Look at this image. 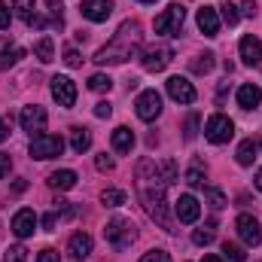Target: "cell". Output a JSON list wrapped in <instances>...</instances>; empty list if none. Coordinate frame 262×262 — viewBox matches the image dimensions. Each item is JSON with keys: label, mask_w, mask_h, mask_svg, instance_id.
<instances>
[{"label": "cell", "mask_w": 262, "mask_h": 262, "mask_svg": "<svg viewBox=\"0 0 262 262\" xmlns=\"http://www.w3.org/2000/svg\"><path fill=\"white\" fill-rule=\"evenodd\" d=\"M9 168H12V162H9V156L6 152H0V180L9 174Z\"/></svg>", "instance_id": "44"}, {"label": "cell", "mask_w": 262, "mask_h": 262, "mask_svg": "<svg viewBox=\"0 0 262 262\" xmlns=\"http://www.w3.org/2000/svg\"><path fill=\"white\" fill-rule=\"evenodd\" d=\"M67 250H70V256H73V259H85V256H92V235L76 232V235L70 238Z\"/></svg>", "instance_id": "18"}, {"label": "cell", "mask_w": 262, "mask_h": 262, "mask_svg": "<svg viewBox=\"0 0 262 262\" xmlns=\"http://www.w3.org/2000/svg\"><path fill=\"white\" fill-rule=\"evenodd\" d=\"M137 186H140V198H143V207H146V213L165 229V232H177L174 229V220H171V213H168V204H165V183L159 180V174H156V162H140V168H137Z\"/></svg>", "instance_id": "1"}, {"label": "cell", "mask_w": 262, "mask_h": 262, "mask_svg": "<svg viewBox=\"0 0 262 262\" xmlns=\"http://www.w3.org/2000/svg\"><path fill=\"white\" fill-rule=\"evenodd\" d=\"M101 201H104L107 207H122V204H125V192H122V189H104V192H101Z\"/></svg>", "instance_id": "28"}, {"label": "cell", "mask_w": 262, "mask_h": 262, "mask_svg": "<svg viewBox=\"0 0 262 262\" xmlns=\"http://www.w3.org/2000/svg\"><path fill=\"white\" fill-rule=\"evenodd\" d=\"M241 61L244 64H250V67H256L262 61V43H259V37H253V34H247V37H241Z\"/></svg>", "instance_id": "17"}, {"label": "cell", "mask_w": 262, "mask_h": 262, "mask_svg": "<svg viewBox=\"0 0 262 262\" xmlns=\"http://www.w3.org/2000/svg\"><path fill=\"white\" fill-rule=\"evenodd\" d=\"M156 174H159V180L168 186V183H174V180H177V165H174L171 159H165V162H159V165H156Z\"/></svg>", "instance_id": "25"}, {"label": "cell", "mask_w": 262, "mask_h": 262, "mask_svg": "<svg viewBox=\"0 0 262 262\" xmlns=\"http://www.w3.org/2000/svg\"><path fill=\"white\" fill-rule=\"evenodd\" d=\"M140 3H156V0H140Z\"/></svg>", "instance_id": "51"}, {"label": "cell", "mask_w": 262, "mask_h": 262, "mask_svg": "<svg viewBox=\"0 0 262 262\" xmlns=\"http://www.w3.org/2000/svg\"><path fill=\"white\" fill-rule=\"evenodd\" d=\"M3 262H28V250H25L21 244H15V247H9V250L3 253Z\"/></svg>", "instance_id": "34"}, {"label": "cell", "mask_w": 262, "mask_h": 262, "mask_svg": "<svg viewBox=\"0 0 262 262\" xmlns=\"http://www.w3.org/2000/svg\"><path fill=\"white\" fill-rule=\"evenodd\" d=\"M192 241H195L198 247H201V244H210V241H213V229H198L195 235H192Z\"/></svg>", "instance_id": "36"}, {"label": "cell", "mask_w": 262, "mask_h": 262, "mask_svg": "<svg viewBox=\"0 0 262 262\" xmlns=\"http://www.w3.org/2000/svg\"><path fill=\"white\" fill-rule=\"evenodd\" d=\"M95 165H98V171H113V168H116V162H113L107 152H104V156H98V162H95Z\"/></svg>", "instance_id": "38"}, {"label": "cell", "mask_w": 262, "mask_h": 262, "mask_svg": "<svg viewBox=\"0 0 262 262\" xmlns=\"http://www.w3.org/2000/svg\"><path fill=\"white\" fill-rule=\"evenodd\" d=\"M55 223H58V213H55V210L43 216V229H46V232H52V229H55Z\"/></svg>", "instance_id": "43"}, {"label": "cell", "mask_w": 262, "mask_h": 262, "mask_svg": "<svg viewBox=\"0 0 262 262\" xmlns=\"http://www.w3.org/2000/svg\"><path fill=\"white\" fill-rule=\"evenodd\" d=\"M49 9H52V15H58L61 12V0H49Z\"/></svg>", "instance_id": "47"}, {"label": "cell", "mask_w": 262, "mask_h": 262, "mask_svg": "<svg viewBox=\"0 0 262 262\" xmlns=\"http://www.w3.org/2000/svg\"><path fill=\"white\" fill-rule=\"evenodd\" d=\"M21 55H25V49H18V46H12V49H0V70L12 67Z\"/></svg>", "instance_id": "27"}, {"label": "cell", "mask_w": 262, "mask_h": 262, "mask_svg": "<svg viewBox=\"0 0 262 262\" xmlns=\"http://www.w3.org/2000/svg\"><path fill=\"white\" fill-rule=\"evenodd\" d=\"M201 262H223V259H220V256H204Z\"/></svg>", "instance_id": "50"}, {"label": "cell", "mask_w": 262, "mask_h": 262, "mask_svg": "<svg viewBox=\"0 0 262 262\" xmlns=\"http://www.w3.org/2000/svg\"><path fill=\"white\" fill-rule=\"evenodd\" d=\"M64 61L70 67H79V64H82V58H79V52H76V49H67V52H64Z\"/></svg>", "instance_id": "42"}, {"label": "cell", "mask_w": 262, "mask_h": 262, "mask_svg": "<svg viewBox=\"0 0 262 262\" xmlns=\"http://www.w3.org/2000/svg\"><path fill=\"white\" fill-rule=\"evenodd\" d=\"M18 122H21V128H25V131H31V134L37 131V134H40V131L46 128V110H43V107H37V104H31V107H25V110H21Z\"/></svg>", "instance_id": "13"}, {"label": "cell", "mask_w": 262, "mask_h": 262, "mask_svg": "<svg viewBox=\"0 0 262 262\" xmlns=\"http://www.w3.org/2000/svg\"><path fill=\"white\" fill-rule=\"evenodd\" d=\"M232 134H235V122L229 116H223V113H213L207 119V125H204V137L210 143H229Z\"/></svg>", "instance_id": "7"}, {"label": "cell", "mask_w": 262, "mask_h": 262, "mask_svg": "<svg viewBox=\"0 0 262 262\" xmlns=\"http://www.w3.org/2000/svg\"><path fill=\"white\" fill-rule=\"evenodd\" d=\"M6 137H9V128H6V122H3V119H0V143H3V140H6Z\"/></svg>", "instance_id": "48"}, {"label": "cell", "mask_w": 262, "mask_h": 262, "mask_svg": "<svg viewBox=\"0 0 262 262\" xmlns=\"http://www.w3.org/2000/svg\"><path fill=\"white\" fill-rule=\"evenodd\" d=\"M61 149H64V140L61 137H55V134H34L31 137V156L34 159H40V162H46V159H55V156H61Z\"/></svg>", "instance_id": "5"}, {"label": "cell", "mask_w": 262, "mask_h": 262, "mask_svg": "<svg viewBox=\"0 0 262 262\" xmlns=\"http://www.w3.org/2000/svg\"><path fill=\"white\" fill-rule=\"evenodd\" d=\"M195 128H198V116H189V122H186V140H192L198 134Z\"/></svg>", "instance_id": "45"}, {"label": "cell", "mask_w": 262, "mask_h": 262, "mask_svg": "<svg viewBox=\"0 0 262 262\" xmlns=\"http://www.w3.org/2000/svg\"><path fill=\"white\" fill-rule=\"evenodd\" d=\"M104 238L116 247V250H128L131 244H134V238H137V226L125 220V216H113L107 226H104Z\"/></svg>", "instance_id": "3"}, {"label": "cell", "mask_w": 262, "mask_h": 262, "mask_svg": "<svg viewBox=\"0 0 262 262\" xmlns=\"http://www.w3.org/2000/svg\"><path fill=\"white\" fill-rule=\"evenodd\" d=\"M113 113V107L107 104V101H101V104H95V116H101V119H107Z\"/></svg>", "instance_id": "41"}, {"label": "cell", "mask_w": 262, "mask_h": 262, "mask_svg": "<svg viewBox=\"0 0 262 262\" xmlns=\"http://www.w3.org/2000/svg\"><path fill=\"white\" fill-rule=\"evenodd\" d=\"M134 110H137V119H143V122H152V119H159V113H162V95H159L156 89H146V92H140V95H137V104H134Z\"/></svg>", "instance_id": "8"}, {"label": "cell", "mask_w": 262, "mask_h": 262, "mask_svg": "<svg viewBox=\"0 0 262 262\" xmlns=\"http://www.w3.org/2000/svg\"><path fill=\"white\" fill-rule=\"evenodd\" d=\"M34 3H37V0H12V9H15L25 21H31V18H34Z\"/></svg>", "instance_id": "32"}, {"label": "cell", "mask_w": 262, "mask_h": 262, "mask_svg": "<svg viewBox=\"0 0 262 262\" xmlns=\"http://www.w3.org/2000/svg\"><path fill=\"white\" fill-rule=\"evenodd\" d=\"M9 21H12V12H9V6L0 0V28H9Z\"/></svg>", "instance_id": "40"}, {"label": "cell", "mask_w": 262, "mask_h": 262, "mask_svg": "<svg viewBox=\"0 0 262 262\" xmlns=\"http://www.w3.org/2000/svg\"><path fill=\"white\" fill-rule=\"evenodd\" d=\"M213 70V52H204L192 61V73H210Z\"/></svg>", "instance_id": "30"}, {"label": "cell", "mask_w": 262, "mask_h": 262, "mask_svg": "<svg viewBox=\"0 0 262 262\" xmlns=\"http://www.w3.org/2000/svg\"><path fill=\"white\" fill-rule=\"evenodd\" d=\"M37 262H61V259H58V250L46 247V250H40V256H37Z\"/></svg>", "instance_id": "39"}, {"label": "cell", "mask_w": 262, "mask_h": 262, "mask_svg": "<svg viewBox=\"0 0 262 262\" xmlns=\"http://www.w3.org/2000/svg\"><path fill=\"white\" fill-rule=\"evenodd\" d=\"M171 61H174V49L168 43H149L140 52V64H143V70H149V73H162Z\"/></svg>", "instance_id": "4"}, {"label": "cell", "mask_w": 262, "mask_h": 262, "mask_svg": "<svg viewBox=\"0 0 262 262\" xmlns=\"http://www.w3.org/2000/svg\"><path fill=\"white\" fill-rule=\"evenodd\" d=\"M137 43H140V25H137V21H125V25L116 31L113 43H107L104 49H98L95 61H98V64H122V61H128L131 55H134Z\"/></svg>", "instance_id": "2"}, {"label": "cell", "mask_w": 262, "mask_h": 262, "mask_svg": "<svg viewBox=\"0 0 262 262\" xmlns=\"http://www.w3.org/2000/svg\"><path fill=\"white\" fill-rule=\"evenodd\" d=\"M198 21V31L204 34V37H216L220 34V15H216V9L213 6H201L195 15Z\"/></svg>", "instance_id": "16"}, {"label": "cell", "mask_w": 262, "mask_h": 262, "mask_svg": "<svg viewBox=\"0 0 262 262\" xmlns=\"http://www.w3.org/2000/svg\"><path fill=\"white\" fill-rule=\"evenodd\" d=\"M174 213H177L180 223H195L198 213H201V204H198L195 195H180L174 201Z\"/></svg>", "instance_id": "15"}, {"label": "cell", "mask_w": 262, "mask_h": 262, "mask_svg": "<svg viewBox=\"0 0 262 262\" xmlns=\"http://www.w3.org/2000/svg\"><path fill=\"white\" fill-rule=\"evenodd\" d=\"M34 229H37V213H34L31 207H21V210L12 216V232H15V238H31Z\"/></svg>", "instance_id": "12"}, {"label": "cell", "mask_w": 262, "mask_h": 262, "mask_svg": "<svg viewBox=\"0 0 262 262\" xmlns=\"http://www.w3.org/2000/svg\"><path fill=\"white\" fill-rule=\"evenodd\" d=\"M140 262H171V256H168L165 250H149V253H143Z\"/></svg>", "instance_id": "37"}, {"label": "cell", "mask_w": 262, "mask_h": 262, "mask_svg": "<svg viewBox=\"0 0 262 262\" xmlns=\"http://www.w3.org/2000/svg\"><path fill=\"white\" fill-rule=\"evenodd\" d=\"M204 195H207V201H210V207H213V210H223V207L229 204V201H226V195H223L220 189H213V186H210Z\"/></svg>", "instance_id": "35"}, {"label": "cell", "mask_w": 262, "mask_h": 262, "mask_svg": "<svg viewBox=\"0 0 262 262\" xmlns=\"http://www.w3.org/2000/svg\"><path fill=\"white\" fill-rule=\"evenodd\" d=\"M235 159H238V165H253V159H256V140L253 137H247V140H241V146H238V152H235Z\"/></svg>", "instance_id": "22"}, {"label": "cell", "mask_w": 262, "mask_h": 262, "mask_svg": "<svg viewBox=\"0 0 262 262\" xmlns=\"http://www.w3.org/2000/svg\"><path fill=\"white\" fill-rule=\"evenodd\" d=\"M49 186H52V189H61V192H67V189H73V186H76V174H73V171H52V174H49Z\"/></svg>", "instance_id": "20"}, {"label": "cell", "mask_w": 262, "mask_h": 262, "mask_svg": "<svg viewBox=\"0 0 262 262\" xmlns=\"http://www.w3.org/2000/svg\"><path fill=\"white\" fill-rule=\"evenodd\" d=\"M235 229H238V235H241V241H244L247 247H256L262 241V226L253 213H241L238 223H235Z\"/></svg>", "instance_id": "9"}, {"label": "cell", "mask_w": 262, "mask_h": 262, "mask_svg": "<svg viewBox=\"0 0 262 262\" xmlns=\"http://www.w3.org/2000/svg\"><path fill=\"white\" fill-rule=\"evenodd\" d=\"M262 101V92L259 85H253V82H247V85H241L238 89V104H241V110H256Z\"/></svg>", "instance_id": "19"}, {"label": "cell", "mask_w": 262, "mask_h": 262, "mask_svg": "<svg viewBox=\"0 0 262 262\" xmlns=\"http://www.w3.org/2000/svg\"><path fill=\"white\" fill-rule=\"evenodd\" d=\"M79 12H82L89 21H107L110 12H113V0H82Z\"/></svg>", "instance_id": "14"}, {"label": "cell", "mask_w": 262, "mask_h": 262, "mask_svg": "<svg viewBox=\"0 0 262 262\" xmlns=\"http://www.w3.org/2000/svg\"><path fill=\"white\" fill-rule=\"evenodd\" d=\"M183 18H186V9L180 6V3H171L162 15H156V34H165V37H174L177 31H180V25H183Z\"/></svg>", "instance_id": "6"}, {"label": "cell", "mask_w": 262, "mask_h": 262, "mask_svg": "<svg viewBox=\"0 0 262 262\" xmlns=\"http://www.w3.org/2000/svg\"><path fill=\"white\" fill-rule=\"evenodd\" d=\"M220 9H223V21H226L229 28H235V25L241 21V12H238V6H235V3H223Z\"/></svg>", "instance_id": "31"}, {"label": "cell", "mask_w": 262, "mask_h": 262, "mask_svg": "<svg viewBox=\"0 0 262 262\" xmlns=\"http://www.w3.org/2000/svg\"><path fill=\"white\" fill-rule=\"evenodd\" d=\"M131 146H134V131L119 125V128L113 131V149L116 152H131Z\"/></svg>", "instance_id": "21"}, {"label": "cell", "mask_w": 262, "mask_h": 262, "mask_svg": "<svg viewBox=\"0 0 262 262\" xmlns=\"http://www.w3.org/2000/svg\"><path fill=\"white\" fill-rule=\"evenodd\" d=\"M241 12L244 15H256V0H244L241 3Z\"/></svg>", "instance_id": "46"}, {"label": "cell", "mask_w": 262, "mask_h": 262, "mask_svg": "<svg viewBox=\"0 0 262 262\" xmlns=\"http://www.w3.org/2000/svg\"><path fill=\"white\" fill-rule=\"evenodd\" d=\"M168 95H171L177 104H192V101H195V85H192L186 76H171V79H168Z\"/></svg>", "instance_id": "11"}, {"label": "cell", "mask_w": 262, "mask_h": 262, "mask_svg": "<svg viewBox=\"0 0 262 262\" xmlns=\"http://www.w3.org/2000/svg\"><path fill=\"white\" fill-rule=\"evenodd\" d=\"M89 89H92V92H110V89H113V79H110L107 73H95V76L89 79Z\"/></svg>", "instance_id": "29"}, {"label": "cell", "mask_w": 262, "mask_h": 262, "mask_svg": "<svg viewBox=\"0 0 262 262\" xmlns=\"http://www.w3.org/2000/svg\"><path fill=\"white\" fill-rule=\"evenodd\" d=\"M256 189L262 192V168H259V174H256Z\"/></svg>", "instance_id": "49"}, {"label": "cell", "mask_w": 262, "mask_h": 262, "mask_svg": "<svg viewBox=\"0 0 262 262\" xmlns=\"http://www.w3.org/2000/svg\"><path fill=\"white\" fill-rule=\"evenodd\" d=\"M204 177H207L204 165H201V162H192L189 171H186V183H189V186H204Z\"/></svg>", "instance_id": "26"}, {"label": "cell", "mask_w": 262, "mask_h": 262, "mask_svg": "<svg viewBox=\"0 0 262 262\" xmlns=\"http://www.w3.org/2000/svg\"><path fill=\"white\" fill-rule=\"evenodd\" d=\"M34 55H37L43 64H49V61L55 58V46H52V37H40V40H37V46H34Z\"/></svg>", "instance_id": "24"}, {"label": "cell", "mask_w": 262, "mask_h": 262, "mask_svg": "<svg viewBox=\"0 0 262 262\" xmlns=\"http://www.w3.org/2000/svg\"><path fill=\"white\" fill-rule=\"evenodd\" d=\"M70 146H73V152H85L89 146H92V134L89 128H70Z\"/></svg>", "instance_id": "23"}, {"label": "cell", "mask_w": 262, "mask_h": 262, "mask_svg": "<svg viewBox=\"0 0 262 262\" xmlns=\"http://www.w3.org/2000/svg\"><path fill=\"white\" fill-rule=\"evenodd\" d=\"M52 98L58 101V107H73L76 104V82L70 76H52Z\"/></svg>", "instance_id": "10"}, {"label": "cell", "mask_w": 262, "mask_h": 262, "mask_svg": "<svg viewBox=\"0 0 262 262\" xmlns=\"http://www.w3.org/2000/svg\"><path fill=\"white\" fill-rule=\"evenodd\" d=\"M223 253H226V259H229V262H244V259H247V253H244L238 244H229V241L223 244Z\"/></svg>", "instance_id": "33"}]
</instances>
